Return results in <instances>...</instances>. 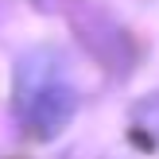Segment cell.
Returning a JSON list of instances; mask_svg holds the SVG:
<instances>
[{"label":"cell","instance_id":"cell-1","mask_svg":"<svg viewBox=\"0 0 159 159\" xmlns=\"http://www.w3.org/2000/svg\"><path fill=\"white\" fill-rule=\"evenodd\" d=\"M12 105L16 120L35 140H54L78 113V89L58 51L35 47L12 70Z\"/></svg>","mask_w":159,"mask_h":159}]
</instances>
